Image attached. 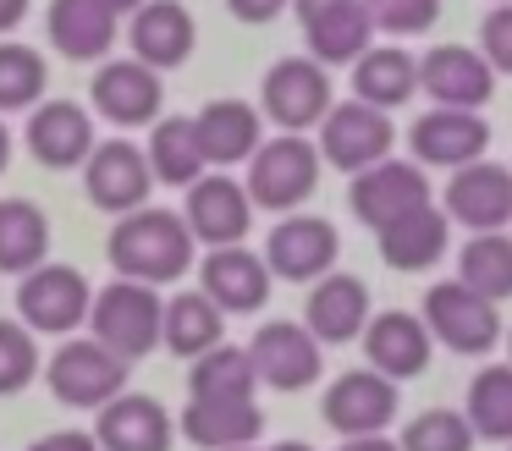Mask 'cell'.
I'll list each match as a JSON object with an SVG mask.
<instances>
[{
  "label": "cell",
  "instance_id": "obj_1",
  "mask_svg": "<svg viewBox=\"0 0 512 451\" xmlns=\"http://www.w3.org/2000/svg\"><path fill=\"white\" fill-rule=\"evenodd\" d=\"M193 231L177 209H133V215H116L111 242H105V259L122 281H144V286H171L193 270Z\"/></svg>",
  "mask_w": 512,
  "mask_h": 451
},
{
  "label": "cell",
  "instance_id": "obj_2",
  "mask_svg": "<svg viewBox=\"0 0 512 451\" xmlns=\"http://www.w3.org/2000/svg\"><path fill=\"white\" fill-rule=\"evenodd\" d=\"M160 319H166V297L144 281H122L116 275L111 286H100L89 303V336L105 341L116 358L138 363L160 347Z\"/></svg>",
  "mask_w": 512,
  "mask_h": 451
},
{
  "label": "cell",
  "instance_id": "obj_3",
  "mask_svg": "<svg viewBox=\"0 0 512 451\" xmlns=\"http://www.w3.org/2000/svg\"><path fill=\"white\" fill-rule=\"evenodd\" d=\"M320 149H314L303 132H281V138H265L248 160V198L254 209H270V215H292L314 198L320 187Z\"/></svg>",
  "mask_w": 512,
  "mask_h": 451
},
{
  "label": "cell",
  "instance_id": "obj_4",
  "mask_svg": "<svg viewBox=\"0 0 512 451\" xmlns=\"http://www.w3.org/2000/svg\"><path fill=\"white\" fill-rule=\"evenodd\" d=\"M127 369H133V363L116 358L105 341L67 336L50 352L45 380H50V396H56L61 407H89V413H100L105 402H116V396L127 391Z\"/></svg>",
  "mask_w": 512,
  "mask_h": 451
},
{
  "label": "cell",
  "instance_id": "obj_5",
  "mask_svg": "<svg viewBox=\"0 0 512 451\" xmlns=\"http://www.w3.org/2000/svg\"><path fill=\"white\" fill-rule=\"evenodd\" d=\"M89 303L94 286L83 281V270L72 264H39L17 281V319H23L34 336H78V325H89Z\"/></svg>",
  "mask_w": 512,
  "mask_h": 451
},
{
  "label": "cell",
  "instance_id": "obj_6",
  "mask_svg": "<svg viewBox=\"0 0 512 451\" xmlns=\"http://www.w3.org/2000/svg\"><path fill=\"white\" fill-rule=\"evenodd\" d=\"M331 66H320L314 55H287L265 72L259 83V116H270L281 132H309L331 110Z\"/></svg>",
  "mask_w": 512,
  "mask_h": 451
},
{
  "label": "cell",
  "instance_id": "obj_7",
  "mask_svg": "<svg viewBox=\"0 0 512 451\" xmlns=\"http://www.w3.org/2000/svg\"><path fill=\"white\" fill-rule=\"evenodd\" d=\"M424 330H430L441 347L463 352V358H485V352L501 347L496 303L468 292L463 281H435L430 292H424Z\"/></svg>",
  "mask_w": 512,
  "mask_h": 451
},
{
  "label": "cell",
  "instance_id": "obj_8",
  "mask_svg": "<svg viewBox=\"0 0 512 451\" xmlns=\"http://www.w3.org/2000/svg\"><path fill=\"white\" fill-rule=\"evenodd\" d=\"M391 143H397V132H391V116L375 105H364V99H342V105L325 110L320 121V160L336 165V171L358 176L369 171V165H380L391 154Z\"/></svg>",
  "mask_w": 512,
  "mask_h": 451
},
{
  "label": "cell",
  "instance_id": "obj_9",
  "mask_svg": "<svg viewBox=\"0 0 512 451\" xmlns=\"http://www.w3.org/2000/svg\"><path fill=\"white\" fill-rule=\"evenodd\" d=\"M83 193L94 209L105 215H133L149 204L155 193V171H149V154L133 138H105L94 143V154L83 160Z\"/></svg>",
  "mask_w": 512,
  "mask_h": 451
},
{
  "label": "cell",
  "instance_id": "obj_10",
  "mask_svg": "<svg viewBox=\"0 0 512 451\" xmlns=\"http://www.w3.org/2000/svg\"><path fill=\"white\" fill-rule=\"evenodd\" d=\"M336 259H342V237H336V226L325 215L292 209V215H281L276 226H270V237H265V264H270V275H281V281L314 286L320 275L336 270Z\"/></svg>",
  "mask_w": 512,
  "mask_h": 451
},
{
  "label": "cell",
  "instance_id": "obj_11",
  "mask_svg": "<svg viewBox=\"0 0 512 451\" xmlns=\"http://www.w3.org/2000/svg\"><path fill=\"white\" fill-rule=\"evenodd\" d=\"M347 204H353V215L364 220L369 231H386L391 220L413 215V209L435 204L430 198V176H424L419 160H380L369 165V171L353 176V187H347Z\"/></svg>",
  "mask_w": 512,
  "mask_h": 451
},
{
  "label": "cell",
  "instance_id": "obj_12",
  "mask_svg": "<svg viewBox=\"0 0 512 451\" xmlns=\"http://www.w3.org/2000/svg\"><path fill=\"white\" fill-rule=\"evenodd\" d=\"M248 358H254L259 385H270V391H309L325 374V347L292 319L259 325L254 341H248Z\"/></svg>",
  "mask_w": 512,
  "mask_h": 451
},
{
  "label": "cell",
  "instance_id": "obj_13",
  "mask_svg": "<svg viewBox=\"0 0 512 451\" xmlns=\"http://www.w3.org/2000/svg\"><path fill=\"white\" fill-rule=\"evenodd\" d=\"M397 402H402L397 380H386L375 369H347L325 385L320 413L342 440H353V435H386V424L397 418Z\"/></svg>",
  "mask_w": 512,
  "mask_h": 451
},
{
  "label": "cell",
  "instance_id": "obj_14",
  "mask_svg": "<svg viewBox=\"0 0 512 451\" xmlns=\"http://www.w3.org/2000/svg\"><path fill=\"white\" fill-rule=\"evenodd\" d=\"M182 220H188L193 242H204V248H232V242H243L248 226H254V198H248V187L237 182V176L204 171L199 182L188 187Z\"/></svg>",
  "mask_w": 512,
  "mask_h": 451
},
{
  "label": "cell",
  "instance_id": "obj_15",
  "mask_svg": "<svg viewBox=\"0 0 512 451\" xmlns=\"http://www.w3.org/2000/svg\"><path fill=\"white\" fill-rule=\"evenodd\" d=\"M446 220L452 226L474 231H501L512 226V165L496 160H474V165H457L452 182H446Z\"/></svg>",
  "mask_w": 512,
  "mask_h": 451
},
{
  "label": "cell",
  "instance_id": "obj_16",
  "mask_svg": "<svg viewBox=\"0 0 512 451\" xmlns=\"http://www.w3.org/2000/svg\"><path fill=\"white\" fill-rule=\"evenodd\" d=\"M23 143L45 171H83V160L94 154V116L78 99H39L28 110Z\"/></svg>",
  "mask_w": 512,
  "mask_h": 451
},
{
  "label": "cell",
  "instance_id": "obj_17",
  "mask_svg": "<svg viewBox=\"0 0 512 451\" xmlns=\"http://www.w3.org/2000/svg\"><path fill=\"white\" fill-rule=\"evenodd\" d=\"M408 149L413 160L430 171V165H441V171H457V165H474L485 160L490 149V121L479 116V110H424L419 121L408 127Z\"/></svg>",
  "mask_w": 512,
  "mask_h": 451
},
{
  "label": "cell",
  "instance_id": "obj_18",
  "mask_svg": "<svg viewBox=\"0 0 512 451\" xmlns=\"http://www.w3.org/2000/svg\"><path fill=\"white\" fill-rule=\"evenodd\" d=\"M94 110H100L111 127H155L160 105H166V88H160V72L144 61H100L89 88Z\"/></svg>",
  "mask_w": 512,
  "mask_h": 451
},
{
  "label": "cell",
  "instance_id": "obj_19",
  "mask_svg": "<svg viewBox=\"0 0 512 451\" xmlns=\"http://www.w3.org/2000/svg\"><path fill=\"white\" fill-rule=\"evenodd\" d=\"M270 264L265 253L243 248V242H232V248H210L199 264V292L210 297L221 314H259V308L270 303Z\"/></svg>",
  "mask_w": 512,
  "mask_h": 451
},
{
  "label": "cell",
  "instance_id": "obj_20",
  "mask_svg": "<svg viewBox=\"0 0 512 451\" xmlns=\"http://www.w3.org/2000/svg\"><path fill=\"white\" fill-rule=\"evenodd\" d=\"M369 314H375L369 286L358 281V275H347V270H331V275H320V281L309 286V303H303V330H309L320 347H347V341L364 336Z\"/></svg>",
  "mask_w": 512,
  "mask_h": 451
},
{
  "label": "cell",
  "instance_id": "obj_21",
  "mask_svg": "<svg viewBox=\"0 0 512 451\" xmlns=\"http://www.w3.org/2000/svg\"><path fill=\"white\" fill-rule=\"evenodd\" d=\"M364 358L375 374H386V380H413V374L430 369V352H435V336L424 330L419 314H408V308H386V314H369L364 325Z\"/></svg>",
  "mask_w": 512,
  "mask_h": 451
},
{
  "label": "cell",
  "instance_id": "obj_22",
  "mask_svg": "<svg viewBox=\"0 0 512 451\" xmlns=\"http://www.w3.org/2000/svg\"><path fill=\"white\" fill-rule=\"evenodd\" d=\"M419 88L446 110H479L490 94H496V72L479 50L468 44H435L419 61Z\"/></svg>",
  "mask_w": 512,
  "mask_h": 451
},
{
  "label": "cell",
  "instance_id": "obj_23",
  "mask_svg": "<svg viewBox=\"0 0 512 451\" xmlns=\"http://www.w3.org/2000/svg\"><path fill=\"white\" fill-rule=\"evenodd\" d=\"M193 39H199V28H193V11L182 6V0H144V6L133 11V22H127L133 61L155 66V72H177V66H188Z\"/></svg>",
  "mask_w": 512,
  "mask_h": 451
},
{
  "label": "cell",
  "instance_id": "obj_24",
  "mask_svg": "<svg viewBox=\"0 0 512 451\" xmlns=\"http://www.w3.org/2000/svg\"><path fill=\"white\" fill-rule=\"evenodd\" d=\"M94 440L100 451H171L177 440V418L144 391H122L116 402L100 407L94 418Z\"/></svg>",
  "mask_w": 512,
  "mask_h": 451
},
{
  "label": "cell",
  "instance_id": "obj_25",
  "mask_svg": "<svg viewBox=\"0 0 512 451\" xmlns=\"http://www.w3.org/2000/svg\"><path fill=\"white\" fill-rule=\"evenodd\" d=\"M193 132H199V149L215 171H232V165L254 160V149L265 143V116L248 99H210V105L193 116Z\"/></svg>",
  "mask_w": 512,
  "mask_h": 451
},
{
  "label": "cell",
  "instance_id": "obj_26",
  "mask_svg": "<svg viewBox=\"0 0 512 451\" xmlns=\"http://www.w3.org/2000/svg\"><path fill=\"white\" fill-rule=\"evenodd\" d=\"M116 22L105 6H94V0H50L45 11V28H50V44H56L67 61H111L116 50Z\"/></svg>",
  "mask_w": 512,
  "mask_h": 451
},
{
  "label": "cell",
  "instance_id": "obj_27",
  "mask_svg": "<svg viewBox=\"0 0 512 451\" xmlns=\"http://www.w3.org/2000/svg\"><path fill=\"white\" fill-rule=\"evenodd\" d=\"M375 242H380V259H386L391 270L419 275V270H430V264H441L446 242H452V220H446V209L424 204V209H413V215L391 220L386 231H375Z\"/></svg>",
  "mask_w": 512,
  "mask_h": 451
},
{
  "label": "cell",
  "instance_id": "obj_28",
  "mask_svg": "<svg viewBox=\"0 0 512 451\" xmlns=\"http://www.w3.org/2000/svg\"><path fill=\"white\" fill-rule=\"evenodd\" d=\"M419 94V61L397 44H369L364 55L353 61V99L375 110H397Z\"/></svg>",
  "mask_w": 512,
  "mask_h": 451
},
{
  "label": "cell",
  "instance_id": "obj_29",
  "mask_svg": "<svg viewBox=\"0 0 512 451\" xmlns=\"http://www.w3.org/2000/svg\"><path fill=\"white\" fill-rule=\"evenodd\" d=\"M259 429H265V413H259L254 396H248V402H199V396H193V402L182 407V435L204 451L254 446Z\"/></svg>",
  "mask_w": 512,
  "mask_h": 451
},
{
  "label": "cell",
  "instance_id": "obj_30",
  "mask_svg": "<svg viewBox=\"0 0 512 451\" xmlns=\"http://www.w3.org/2000/svg\"><path fill=\"white\" fill-rule=\"evenodd\" d=\"M144 154H149V171H155V187H193L210 171V160L199 149V132H193V116H160L149 127Z\"/></svg>",
  "mask_w": 512,
  "mask_h": 451
},
{
  "label": "cell",
  "instance_id": "obj_31",
  "mask_svg": "<svg viewBox=\"0 0 512 451\" xmlns=\"http://www.w3.org/2000/svg\"><path fill=\"white\" fill-rule=\"evenodd\" d=\"M50 253V215L34 198H0V270L23 281Z\"/></svg>",
  "mask_w": 512,
  "mask_h": 451
},
{
  "label": "cell",
  "instance_id": "obj_32",
  "mask_svg": "<svg viewBox=\"0 0 512 451\" xmlns=\"http://www.w3.org/2000/svg\"><path fill=\"white\" fill-rule=\"evenodd\" d=\"M303 39H309V55L320 66H353L358 55L369 50L375 28H369L364 0H342V6H331V11L303 22Z\"/></svg>",
  "mask_w": 512,
  "mask_h": 451
},
{
  "label": "cell",
  "instance_id": "obj_33",
  "mask_svg": "<svg viewBox=\"0 0 512 451\" xmlns=\"http://www.w3.org/2000/svg\"><path fill=\"white\" fill-rule=\"evenodd\" d=\"M221 336H226V314L204 292H177L166 303V319H160V347L166 352L199 358V352L221 347Z\"/></svg>",
  "mask_w": 512,
  "mask_h": 451
},
{
  "label": "cell",
  "instance_id": "obj_34",
  "mask_svg": "<svg viewBox=\"0 0 512 451\" xmlns=\"http://www.w3.org/2000/svg\"><path fill=\"white\" fill-rule=\"evenodd\" d=\"M188 391L199 396V402H248V396L259 391V374H254V358H248V347H210L193 358L188 369Z\"/></svg>",
  "mask_w": 512,
  "mask_h": 451
},
{
  "label": "cell",
  "instance_id": "obj_35",
  "mask_svg": "<svg viewBox=\"0 0 512 451\" xmlns=\"http://www.w3.org/2000/svg\"><path fill=\"white\" fill-rule=\"evenodd\" d=\"M457 281L479 292L485 303H507L512 297V237L507 231H474L457 253Z\"/></svg>",
  "mask_w": 512,
  "mask_h": 451
},
{
  "label": "cell",
  "instance_id": "obj_36",
  "mask_svg": "<svg viewBox=\"0 0 512 451\" xmlns=\"http://www.w3.org/2000/svg\"><path fill=\"white\" fill-rule=\"evenodd\" d=\"M463 418L479 440H507L512 446V363H485L468 380Z\"/></svg>",
  "mask_w": 512,
  "mask_h": 451
},
{
  "label": "cell",
  "instance_id": "obj_37",
  "mask_svg": "<svg viewBox=\"0 0 512 451\" xmlns=\"http://www.w3.org/2000/svg\"><path fill=\"white\" fill-rule=\"evenodd\" d=\"M45 55L28 44H6L0 39V116L12 110H34L45 99Z\"/></svg>",
  "mask_w": 512,
  "mask_h": 451
},
{
  "label": "cell",
  "instance_id": "obj_38",
  "mask_svg": "<svg viewBox=\"0 0 512 451\" xmlns=\"http://www.w3.org/2000/svg\"><path fill=\"white\" fill-rule=\"evenodd\" d=\"M45 374V358H39V336L23 325V319H0V396H17Z\"/></svg>",
  "mask_w": 512,
  "mask_h": 451
},
{
  "label": "cell",
  "instance_id": "obj_39",
  "mask_svg": "<svg viewBox=\"0 0 512 451\" xmlns=\"http://www.w3.org/2000/svg\"><path fill=\"white\" fill-rule=\"evenodd\" d=\"M474 440L479 435L468 429V418L457 407H430V413L408 418L397 446L402 451H474Z\"/></svg>",
  "mask_w": 512,
  "mask_h": 451
},
{
  "label": "cell",
  "instance_id": "obj_40",
  "mask_svg": "<svg viewBox=\"0 0 512 451\" xmlns=\"http://www.w3.org/2000/svg\"><path fill=\"white\" fill-rule=\"evenodd\" d=\"M369 28L391 33V39H413L441 22V0H364Z\"/></svg>",
  "mask_w": 512,
  "mask_h": 451
},
{
  "label": "cell",
  "instance_id": "obj_41",
  "mask_svg": "<svg viewBox=\"0 0 512 451\" xmlns=\"http://www.w3.org/2000/svg\"><path fill=\"white\" fill-rule=\"evenodd\" d=\"M479 55L490 61V72L512 77V6H496L479 28Z\"/></svg>",
  "mask_w": 512,
  "mask_h": 451
},
{
  "label": "cell",
  "instance_id": "obj_42",
  "mask_svg": "<svg viewBox=\"0 0 512 451\" xmlns=\"http://www.w3.org/2000/svg\"><path fill=\"white\" fill-rule=\"evenodd\" d=\"M28 451H100V440H94L89 429H50V435H39Z\"/></svg>",
  "mask_w": 512,
  "mask_h": 451
},
{
  "label": "cell",
  "instance_id": "obj_43",
  "mask_svg": "<svg viewBox=\"0 0 512 451\" xmlns=\"http://www.w3.org/2000/svg\"><path fill=\"white\" fill-rule=\"evenodd\" d=\"M287 6H292V0H226V11H232L237 22H254V28H259V22H276Z\"/></svg>",
  "mask_w": 512,
  "mask_h": 451
},
{
  "label": "cell",
  "instance_id": "obj_44",
  "mask_svg": "<svg viewBox=\"0 0 512 451\" xmlns=\"http://www.w3.org/2000/svg\"><path fill=\"white\" fill-rule=\"evenodd\" d=\"M28 6H34V0H0V39H6L12 28H23Z\"/></svg>",
  "mask_w": 512,
  "mask_h": 451
},
{
  "label": "cell",
  "instance_id": "obj_45",
  "mask_svg": "<svg viewBox=\"0 0 512 451\" xmlns=\"http://www.w3.org/2000/svg\"><path fill=\"white\" fill-rule=\"evenodd\" d=\"M336 451H402L397 440H386V435H353V440H342Z\"/></svg>",
  "mask_w": 512,
  "mask_h": 451
},
{
  "label": "cell",
  "instance_id": "obj_46",
  "mask_svg": "<svg viewBox=\"0 0 512 451\" xmlns=\"http://www.w3.org/2000/svg\"><path fill=\"white\" fill-rule=\"evenodd\" d=\"M331 6H342V0H292V11H298V22L320 17V11H331Z\"/></svg>",
  "mask_w": 512,
  "mask_h": 451
},
{
  "label": "cell",
  "instance_id": "obj_47",
  "mask_svg": "<svg viewBox=\"0 0 512 451\" xmlns=\"http://www.w3.org/2000/svg\"><path fill=\"white\" fill-rule=\"evenodd\" d=\"M94 6H105L111 17H133V11L144 6V0H94Z\"/></svg>",
  "mask_w": 512,
  "mask_h": 451
},
{
  "label": "cell",
  "instance_id": "obj_48",
  "mask_svg": "<svg viewBox=\"0 0 512 451\" xmlns=\"http://www.w3.org/2000/svg\"><path fill=\"white\" fill-rule=\"evenodd\" d=\"M12 165V132H6V116H0V171Z\"/></svg>",
  "mask_w": 512,
  "mask_h": 451
},
{
  "label": "cell",
  "instance_id": "obj_49",
  "mask_svg": "<svg viewBox=\"0 0 512 451\" xmlns=\"http://www.w3.org/2000/svg\"><path fill=\"white\" fill-rule=\"evenodd\" d=\"M270 451H314V446H303V440H281V446H270Z\"/></svg>",
  "mask_w": 512,
  "mask_h": 451
},
{
  "label": "cell",
  "instance_id": "obj_50",
  "mask_svg": "<svg viewBox=\"0 0 512 451\" xmlns=\"http://www.w3.org/2000/svg\"><path fill=\"white\" fill-rule=\"evenodd\" d=\"M226 451H254V446H226Z\"/></svg>",
  "mask_w": 512,
  "mask_h": 451
},
{
  "label": "cell",
  "instance_id": "obj_51",
  "mask_svg": "<svg viewBox=\"0 0 512 451\" xmlns=\"http://www.w3.org/2000/svg\"><path fill=\"white\" fill-rule=\"evenodd\" d=\"M507 352H512V336H507Z\"/></svg>",
  "mask_w": 512,
  "mask_h": 451
},
{
  "label": "cell",
  "instance_id": "obj_52",
  "mask_svg": "<svg viewBox=\"0 0 512 451\" xmlns=\"http://www.w3.org/2000/svg\"><path fill=\"white\" fill-rule=\"evenodd\" d=\"M501 6H512V0H501Z\"/></svg>",
  "mask_w": 512,
  "mask_h": 451
}]
</instances>
